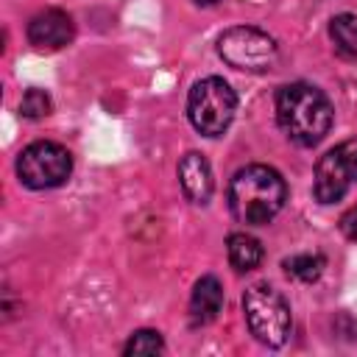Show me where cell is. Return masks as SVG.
Masks as SVG:
<instances>
[{"mask_svg": "<svg viewBox=\"0 0 357 357\" xmlns=\"http://www.w3.org/2000/svg\"><path fill=\"white\" fill-rule=\"evenodd\" d=\"M218 53L229 67L245 70V73H265L279 59L276 42L265 31L251 25H237L223 31L218 39Z\"/></svg>", "mask_w": 357, "mask_h": 357, "instance_id": "obj_5", "label": "cell"}, {"mask_svg": "<svg viewBox=\"0 0 357 357\" xmlns=\"http://www.w3.org/2000/svg\"><path fill=\"white\" fill-rule=\"evenodd\" d=\"M162 349H165L162 335L153 332V329H139V332H134V335L128 337V343L123 346L126 354H159Z\"/></svg>", "mask_w": 357, "mask_h": 357, "instance_id": "obj_14", "label": "cell"}, {"mask_svg": "<svg viewBox=\"0 0 357 357\" xmlns=\"http://www.w3.org/2000/svg\"><path fill=\"white\" fill-rule=\"evenodd\" d=\"M287 198L284 178L268 165H248L229 184V209L240 223L262 226L279 215Z\"/></svg>", "mask_w": 357, "mask_h": 357, "instance_id": "obj_1", "label": "cell"}, {"mask_svg": "<svg viewBox=\"0 0 357 357\" xmlns=\"http://www.w3.org/2000/svg\"><path fill=\"white\" fill-rule=\"evenodd\" d=\"M234 109H237V98L231 86L218 75H209L190 89V100H187L190 123L206 137H220L231 126Z\"/></svg>", "mask_w": 357, "mask_h": 357, "instance_id": "obj_3", "label": "cell"}, {"mask_svg": "<svg viewBox=\"0 0 357 357\" xmlns=\"http://www.w3.org/2000/svg\"><path fill=\"white\" fill-rule=\"evenodd\" d=\"M259 259H262V245H259V240H254V237L245 234V231H234V234L229 237V262L234 265V271L245 273V271L257 268Z\"/></svg>", "mask_w": 357, "mask_h": 357, "instance_id": "obj_11", "label": "cell"}, {"mask_svg": "<svg viewBox=\"0 0 357 357\" xmlns=\"http://www.w3.org/2000/svg\"><path fill=\"white\" fill-rule=\"evenodd\" d=\"M329 36L335 42V50L346 59H357V17L354 14H337L329 22Z\"/></svg>", "mask_w": 357, "mask_h": 357, "instance_id": "obj_12", "label": "cell"}, {"mask_svg": "<svg viewBox=\"0 0 357 357\" xmlns=\"http://www.w3.org/2000/svg\"><path fill=\"white\" fill-rule=\"evenodd\" d=\"M223 307V287L215 276H204L195 282L192 287V298H190V321L192 326H204L209 321H215V315Z\"/></svg>", "mask_w": 357, "mask_h": 357, "instance_id": "obj_10", "label": "cell"}, {"mask_svg": "<svg viewBox=\"0 0 357 357\" xmlns=\"http://www.w3.org/2000/svg\"><path fill=\"white\" fill-rule=\"evenodd\" d=\"M178 181H181L184 195L192 204H206L212 198V190H215L212 167H209V162L201 153L190 151V153L181 156V162H178Z\"/></svg>", "mask_w": 357, "mask_h": 357, "instance_id": "obj_9", "label": "cell"}, {"mask_svg": "<svg viewBox=\"0 0 357 357\" xmlns=\"http://www.w3.org/2000/svg\"><path fill=\"white\" fill-rule=\"evenodd\" d=\"M351 184H357V139L340 142L321 156V162L315 165L312 190L321 204H335L349 192Z\"/></svg>", "mask_w": 357, "mask_h": 357, "instance_id": "obj_7", "label": "cell"}, {"mask_svg": "<svg viewBox=\"0 0 357 357\" xmlns=\"http://www.w3.org/2000/svg\"><path fill=\"white\" fill-rule=\"evenodd\" d=\"M73 159L59 142H33L17 159V176L31 190H50L70 178Z\"/></svg>", "mask_w": 357, "mask_h": 357, "instance_id": "obj_6", "label": "cell"}, {"mask_svg": "<svg viewBox=\"0 0 357 357\" xmlns=\"http://www.w3.org/2000/svg\"><path fill=\"white\" fill-rule=\"evenodd\" d=\"M324 257L321 254H296L290 259H284V271L301 282H315L324 273Z\"/></svg>", "mask_w": 357, "mask_h": 357, "instance_id": "obj_13", "label": "cell"}, {"mask_svg": "<svg viewBox=\"0 0 357 357\" xmlns=\"http://www.w3.org/2000/svg\"><path fill=\"white\" fill-rule=\"evenodd\" d=\"M340 231H343L349 240H357V206H351L349 212H343V218H340Z\"/></svg>", "mask_w": 357, "mask_h": 357, "instance_id": "obj_16", "label": "cell"}, {"mask_svg": "<svg viewBox=\"0 0 357 357\" xmlns=\"http://www.w3.org/2000/svg\"><path fill=\"white\" fill-rule=\"evenodd\" d=\"M276 120L296 145H315L332 128V106L312 84H287L276 95Z\"/></svg>", "mask_w": 357, "mask_h": 357, "instance_id": "obj_2", "label": "cell"}, {"mask_svg": "<svg viewBox=\"0 0 357 357\" xmlns=\"http://www.w3.org/2000/svg\"><path fill=\"white\" fill-rule=\"evenodd\" d=\"M195 3H201V6H212V3H218V0H195Z\"/></svg>", "mask_w": 357, "mask_h": 357, "instance_id": "obj_17", "label": "cell"}, {"mask_svg": "<svg viewBox=\"0 0 357 357\" xmlns=\"http://www.w3.org/2000/svg\"><path fill=\"white\" fill-rule=\"evenodd\" d=\"M20 112H22V117H31V120H39V117L50 114V98H47V92H42V89H28V92L22 95Z\"/></svg>", "mask_w": 357, "mask_h": 357, "instance_id": "obj_15", "label": "cell"}, {"mask_svg": "<svg viewBox=\"0 0 357 357\" xmlns=\"http://www.w3.org/2000/svg\"><path fill=\"white\" fill-rule=\"evenodd\" d=\"M73 20L61 8H45L28 22V39L39 50H61L73 42Z\"/></svg>", "mask_w": 357, "mask_h": 357, "instance_id": "obj_8", "label": "cell"}, {"mask_svg": "<svg viewBox=\"0 0 357 357\" xmlns=\"http://www.w3.org/2000/svg\"><path fill=\"white\" fill-rule=\"evenodd\" d=\"M243 310H245V321L251 335L265 343V346H282L290 335V307L284 304V298L268 287V284H254L245 290L243 296Z\"/></svg>", "mask_w": 357, "mask_h": 357, "instance_id": "obj_4", "label": "cell"}]
</instances>
